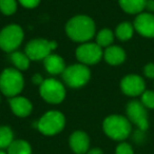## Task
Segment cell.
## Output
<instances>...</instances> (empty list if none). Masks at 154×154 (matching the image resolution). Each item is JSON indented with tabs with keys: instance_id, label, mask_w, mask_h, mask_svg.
Returning a JSON list of instances; mask_svg holds the SVG:
<instances>
[{
	"instance_id": "cell-1",
	"label": "cell",
	"mask_w": 154,
	"mask_h": 154,
	"mask_svg": "<svg viewBox=\"0 0 154 154\" xmlns=\"http://www.w3.org/2000/svg\"><path fill=\"white\" fill-rule=\"evenodd\" d=\"M68 36L77 42L88 41L94 36L95 24L90 17L85 15H78L69 20L66 26Z\"/></svg>"
},
{
	"instance_id": "cell-2",
	"label": "cell",
	"mask_w": 154,
	"mask_h": 154,
	"mask_svg": "<svg viewBox=\"0 0 154 154\" xmlns=\"http://www.w3.org/2000/svg\"><path fill=\"white\" fill-rule=\"evenodd\" d=\"M103 128L105 133L114 140H124L131 133L129 119L122 115H110L103 120Z\"/></svg>"
},
{
	"instance_id": "cell-3",
	"label": "cell",
	"mask_w": 154,
	"mask_h": 154,
	"mask_svg": "<svg viewBox=\"0 0 154 154\" xmlns=\"http://www.w3.org/2000/svg\"><path fill=\"white\" fill-rule=\"evenodd\" d=\"M23 77L16 69H5L0 75V90L5 96L15 97L22 91Z\"/></svg>"
},
{
	"instance_id": "cell-4",
	"label": "cell",
	"mask_w": 154,
	"mask_h": 154,
	"mask_svg": "<svg viewBox=\"0 0 154 154\" xmlns=\"http://www.w3.org/2000/svg\"><path fill=\"white\" fill-rule=\"evenodd\" d=\"M91 76L90 70L85 64H72L64 69L62 78L68 86L72 88H79L89 82Z\"/></svg>"
},
{
	"instance_id": "cell-5",
	"label": "cell",
	"mask_w": 154,
	"mask_h": 154,
	"mask_svg": "<svg viewBox=\"0 0 154 154\" xmlns=\"http://www.w3.org/2000/svg\"><path fill=\"white\" fill-rule=\"evenodd\" d=\"M64 124L63 114L58 111H50L39 119L37 128L45 135H55L63 129Z\"/></svg>"
},
{
	"instance_id": "cell-6",
	"label": "cell",
	"mask_w": 154,
	"mask_h": 154,
	"mask_svg": "<svg viewBox=\"0 0 154 154\" xmlns=\"http://www.w3.org/2000/svg\"><path fill=\"white\" fill-rule=\"evenodd\" d=\"M23 39V31L17 24H10L0 32V48L5 52H14Z\"/></svg>"
},
{
	"instance_id": "cell-7",
	"label": "cell",
	"mask_w": 154,
	"mask_h": 154,
	"mask_svg": "<svg viewBox=\"0 0 154 154\" xmlns=\"http://www.w3.org/2000/svg\"><path fill=\"white\" fill-rule=\"evenodd\" d=\"M40 95L47 103H60L66 97V90L61 82L49 78L40 85Z\"/></svg>"
},
{
	"instance_id": "cell-8",
	"label": "cell",
	"mask_w": 154,
	"mask_h": 154,
	"mask_svg": "<svg viewBox=\"0 0 154 154\" xmlns=\"http://www.w3.org/2000/svg\"><path fill=\"white\" fill-rule=\"evenodd\" d=\"M127 115L129 119L135 124L140 131H145L149 127L148 122V114L146 107L137 100H133L127 106Z\"/></svg>"
},
{
	"instance_id": "cell-9",
	"label": "cell",
	"mask_w": 154,
	"mask_h": 154,
	"mask_svg": "<svg viewBox=\"0 0 154 154\" xmlns=\"http://www.w3.org/2000/svg\"><path fill=\"white\" fill-rule=\"evenodd\" d=\"M103 56L101 48L97 43H84L76 50V57L84 64H94Z\"/></svg>"
},
{
	"instance_id": "cell-10",
	"label": "cell",
	"mask_w": 154,
	"mask_h": 154,
	"mask_svg": "<svg viewBox=\"0 0 154 154\" xmlns=\"http://www.w3.org/2000/svg\"><path fill=\"white\" fill-rule=\"evenodd\" d=\"M51 41L45 39H33L26 45V54L32 60L45 59L48 55L51 54Z\"/></svg>"
},
{
	"instance_id": "cell-11",
	"label": "cell",
	"mask_w": 154,
	"mask_h": 154,
	"mask_svg": "<svg viewBox=\"0 0 154 154\" xmlns=\"http://www.w3.org/2000/svg\"><path fill=\"white\" fill-rule=\"evenodd\" d=\"M120 88L128 96H138L145 92V82L138 75L131 74L122 78Z\"/></svg>"
},
{
	"instance_id": "cell-12",
	"label": "cell",
	"mask_w": 154,
	"mask_h": 154,
	"mask_svg": "<svg viewBox=\"0 0 154 154\" xmlns=\"http://www.w3.org/2000/svg\"><path fill=\"white\" fill-rule=\"evenodd\" d=\"M134 28L145 37H154V16L148 13L139 14L134 21Z\"/></svg>"
},
{
	"instance_id": "cell-13",
	"label": "cell",
	"mask_w": 154,
	"mask_h": 154,
	"mask_svg": "<svg viewBox=\"0 0 154 154\" xmlns=\"http://www.w3.org/2000/svg\"><path fill=\"white\" fill-rule=\"evenodd\" d=\"M90 139L82 131H75L70 136V147L76 154H85L89 151Z\"/></svg>"
},
{
	"instance_id": "cell-14",
	"label": "cell",
	"mask_w": 154,
	"mask_h": 154,
	"mask_svg": "<svg viewBox=\"0 0 154 154\" xmlns=\"http://www.w3.org/2000/svg\"><path fill=\"white\" fill-rule=\"evenodd\" d=\"M10 106H11L13 113L19 117H26V116L30 115L33 109L30 100L24 97H12L10 99Z\"/></svg>"
},
{
	"instance_id": "cell-15",
	"label": "cell",
	"mask_w": 154,
	"mask_h": 154,
	"mask_svg": "<svg viewBox=\"0 0 154 154\" xmlns=\"http://www.w3.org/2000/svg\"><path fill=\"white\" fill-rule=\"evenodd\" d=\"M43 63H45V68L50 74H60L64 71L66 66H64V61L59 55L56 54H50L43 59Z\"/></svg>"
},
{
	"instance_id": "cell-16",
	"label": "cell",
	"mask_w": 154,
	"mask_h": 154,
	"mask_svg": "<svg viewBox=\"0 0 154 154\" xmlns=\"http://www.w3.org/2000/svg\"><path fill=\"white\" fill-rule=\"evenodd\" d=\"M103 56H105V60L109 64L117 66V64H120L122 62H124L125 58H126V53L120 47L113 45V47L107 48Z\"/></svg>"
},
{
	"instance_id": "cell-17",
	"label": "cell",
	"mask_w": 154,
	"mask_h": 154,
	"mask_svg": "<svg viewBox=\"0 0 154 154\" xmlns=\"http://www.w3.org/2000/svg\"><path fill=\"white\" fill-rule=\"evenodd\" d=\"M119 5L129 14H138L145 9L147 0H118Z\"/></svg>"
},
{
	"instance_id": "cell-18",
	"label": "cell",
	"mask_w": 154,
	"mask_h": 154,
	"mask_svg": "<svg viewBox=\"0 0 154 154\" xmlns=\"http://www.w3.org/2000/svg\"><path fill=\"white\" fill-rule=\"evenodd\" d=\"M8 154H32V149L28 141L17 139L8 148Z\"/></svg>"
},
{
	"instance_id": "cell-19",
	"label": "cell",
	"mask_w": 154,
	"mask_h": 154,
	"mask_svg": "<svg viewBox=\"0 0 154 154\" xmlns=\"http://www.w3.org/2000/svg\"><path fill=\"white\" fill-rule=\"evenodd\" d=\"M11 59L14 66L19 70H26L30 66V58L26 56V54L20 53V52H13L11 55Z\"/></svg>"
},
{
	"instance_id": "cell-20",
	"label": "cell",
	"mask_w": 154,
	"mask_h": 154,
	"mask_svg": "<svg viewBox=\"0 0 154 154\" xmlns=\"http://www.w3.org/2000/svg\"><path fill=\"white\" fill-rule=\"evenodd\" d=\"M115 34L117 38L122 41H126L130 39L133 35V26L130 22H122L116 28Z\"/></svg>"
},
{
	"instance_id": "cell-21",
	"label": "cell",
	"mask_w": 154,
	"mask_h": 154,
	"mask_svg": "<svg viewBox=\"0 0 154 154\" xmlns=\"http://www.w3.org/2000/svg\"><path fill=\"white\" fill-rule=\"evenodd\" d=\"M13 132L11 128L7 126L0 127V150L9 148L10 145L13 143Z\"/></svg>"
},
{
	"instance_id": "cell-22",
	"label": "cell",
	"mask_w": 154,
	"mask_h": 154,
	"mask_svg": "<svg viewBox=\"0 0 154 154\" xmlns=\"http://www.w3.org/2000/svg\"><path fill=\"white\" fill-rule=\"evenodd\" d=\"M114 40V35L112 33V31L108 30V29H103L100 32L97 34L96 41L97 45L99 47H109Z\"/></svg>"
},
{
	"instance_id": "cell-23",
	"label": "cell",
	"mask_w": 154,
	"mask_h": 154,
	"mask_svg": "<svg viewBox=\"0 0 154 154\" xmlns=\"http://www.w3.org/2000/svg\"><path fill=\"white\" fill-rule=\"evenodd\" d=\"M17 10L16 0H0V11L5 15H12Z\"/></svg>"
},
{
	"instance_id": "cell-24",
	"label": "cell",
	"mask_w": 154,
	"mask_h": 154,
	"mask_svg": "<svg viewBox=\"0 0 154 154\" xmlns=\"http://www.w3.org/2000/svg\"><path fill=\"white\" fill-rule=\"evenodd\" d=\"M141 103L145 106L146 108L149 109H154V92L153 91H145L141 94Z\"/></svg>"
},
{
	"instance_id": "cell-25",
	"label": "cell",
	"mask_w": 154,
	"mask_h": 154,
	"mask_svg": "<svg viewBox=\"0 0 154 154\" xmlns=\"http://www.w3.org/2000/svg\"><path fill=\"white\" fill-rule=\"evenodd\" d=\"M115 154H134V152H133L132 147H131L129 143H122L116 148Z\"/></svg>"
},
{
	"instance_id": "cell-26",
	"label": "cell",
	"mask_w": 154,
	"mask_h": 154,
	"mask_svg": "<svg viewBox=\"0 0 154 154\" xmlns=\"http://www.w3.org/2000/svg\"><path fill=\"white\" fill-rule=\"evenodd\" d=\"M19 1L24 8H28V9L36 8L40 2V0H19Z\"/></svg>"
},
{
	"instance_id": "cell-27",
	"label": "cell",
	"mask_w": 154,
	"mask_h": 154,
	"mask_svg": "<svg viewBox=\"0 0 154 154\" xmlns=\"http://www.w3.org/2000/svg\"><path fill=\"white\" fill-rule=\"evenodd\" d=\"M145 75L149 78H154V63H149L145 66Z\"/></svg>"
},
{
	"instance_id": "cell-28",
	"label": "cell",
	"mask_w": 154,
	"mask_h": 154,
	"mask_svg": "<svg viewBox=\"0 0 154 154\" xmlns=\"http://www.w3.org/2000/svg\"><path fill=\"white\" fill-rule=\"evenodd\" d=\"M32 82H34L35 85H41L43 82V79H42V77H41V75L36 74V75H34V76H33Z\"/></svg>"
},
{
	"instance_id": "cell-29",
	"label": "cell",
	"mask_w": 154,
	"mask_h": 154,
	"mask_svg": "<svg viewBox=\"0 0 154 154\" xmlns=\"http://www.w3.org/2000/svg\"><path fill=\"white\" fill-rule=\"evenodd\" d=\"M145 9H147L148 11H154V0H147L146 1V7Z\"/></svg>"
},
{
	"instance_id": "cell-30",
	"label": "cell",
	"mask_w": 154,
	"mask_h": 154,
	"mask_svg": "<svg viewBox=\"0 0 154 154\" xmlns=\"http://www.w3.org/2000/svg\"><path fill=\"white\" fill-rule=\"evenodd\" d=\"M87 154H103V153L100 149H98V148H94V149H92V150H89Z\"/></svg>"
},
{
	"instance_id": "cell-31",
	"label": "cell",
	"mask_w": 154,
	"mask_h": 154,
	"mask_svg": "<svg viewBox=\"0 0 154 154\" xmlns=\"http://www.w3.org/2000/svg\"><path fill=\"white\" fill-rule=\"evenodd\" d=\"M0 154H5V152L2 151V150H0Z\"/></svg>"
}]
</instances>
